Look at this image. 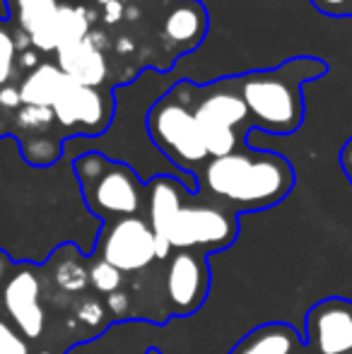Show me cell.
Segmentation results:
<instances>
[{
	"label": "cell",
	"instance_id": "1",
	"mask_svg": "<svg viewBox=\"0 0 352 354\" xmlns=\"http://www.w3.org/2000/svg\"><path fill=\"white\" fill-rule=\"evenodd\" d=\"M326 73L319 58H292L270 71L249 73L239 80V94L254 126L266 133L287 136L302 126L304 118V87L309 80Z\"/></svg>",
	"mask_w": 352,
	"mask_h": 354
},
{
	"label": "cell",
	"instance_id": "2",
	"mask_svg": "<svg viewBox=\"0 0 352 354\" xmlns=\"http://www.w3.org/2000/svg\"><path fill=\"white\" fill-rule=\"evenodd\" d=\"M295 174L287 159L272 152H232L210 159L205 186L237 205H270L292 188Z\"/></svg>",
	"mask_w": 352,
	"mask_h": 354
},
{
	"label": "cell",
	"instance_id": "3",
	"mask_svg": "<svg viewBox=\"0 0 352 354\" xmlns=\"http://www.w3.org/2000/svg\"><path fill=\"white\" fill-rule=\"evenodd\" d=\"M150 229L172 248L220 246L234 234L232 219L217 207L183 205L178 183L169 176L150 183Z\"/></svg>",
	"mask_w": 352,
	"mask_h": 354
},
{
	"label": "cell",
	"instance_id": "4",
	"mask_svg": "<svg viewBox=\"0 0 352 354\" xmlns=\"http://www.w3.org/2000/svg\"><path fill=\"white\" fill-rule=\"evenodd\" d=\"M147 131L167 157L186 169L203 164L210 157L193 109L178 102L174 92L165 94L160 102L152 104L147 113Z\"/></svg>",
	"mask_w": 352,
	"mask_h": 354
},
{
	"label": "cell",
	"instance_id": "5",
	"mask_svg": "<svg viewBox=\"0 0 352 354\" xmlns=\"http://www.w3.org/2000/svg\"><path fill=\"white\" fill-rule=\"evenodd\" d=\"M193 116L201 128L203 142L212 159L227 157L237 149L234 128L246 121L249 111L239 92L234 89H215L196 109Z\"/></svg>",
	"mask_w": 352,
	"mask_h": 354
},
{
	"label": "cell",
	"instance_id": "6",
	"mask_svg": "<svg viewBox=\"0 0 352 354\" xmlns=\"http://www.w3.org/2000/svg\"><path fill=\"white\" fill-rule=\"evenodd\" d=\"M51 111L63 128H73L85 136H99L111 121L113 97L66 77Z\"/></svg>",
	"mask_w": 352,
	"mask_h": 354
},
{
	"label": "cell",
	"instance_id": "7",
	"mask_svg": "<svg viewBox=\"0 0 352 354\" xmlns=\"http://www.w3.org/2000/svg\"><path fill=\"white\" fill-rule=\"evenodd\" d=\"M104 261L121 272H136L155 261V232L140 217H126L111 227L102 251Z\"/></svg>",
	"mask_w": 352,
	"mask_h": 354
},
{
	"label": "cell",
	"instance_id": "8",
	"mask_svg": "<svg viewBox=\"0 0 352 354\" xmlns=\"http://www.w3.org/2000/svg\"><path fill=\"white\" fill-rule=\"evenodd\" d=\"M82 183L92 186V203L102 212L136 214L140 207V188L133 171L123 164H113L104 157L99 171Z\"/></svg>",
	"mask_w": 352,
	"mask_h": 354
},
{
	"label": "cell",
	"instance_id": "9",
	"mask_svg": "<svg viewBox=\"0 0 352 354\" xmlns=\"http://www.w3.org/2000/svg\"><path fill=\"white\" fill-rule=\"evenodd\" d=\"M39 292H41V284L29 270L17 272L5 284V311L10 313L24 337H39L44 333V308L39 306Z\"/></svg>",
	"mask_w": 352,
	"mask_h": 354
},
{
	"label": "cell",
	"instance_id": "10",
	"mask_svg": "<svg viewBox=\"0 0 352 354\" xmlns=\"http://www.w3.org/2000/svg\"><path fill=\"white\" fill-rule=\"evenodd\" d=\"M56 66L68 80L85 84V87H97V89L109 75L106 56H104V51L97 46L92 34H89L87 39H82V41L58 48Z\"/></svg>",
	"mask_w": 352,
	"mask_h": 354
},
{
	"label": "cell",
	"instance_id": "11",
	"mask_svg": "<svg viewBox=\"0 0 352 354\" xmlns=\"http://www.w3.org/2000/svg\"><path fill=\"white\" fill-rule=\"evenodd\" d=\"M205 287V268L203 261L191 253H178L172 258L169 272H167V294L172 304L181 311H191L203 299Z\"/></svg>",
	"mask_w": 352,
	"mask_h": 354
},
{
	"label": "cell",
	"instance_id": "12",
	"mask_svg": "<svg viewBox=\"0 0 352 354\" xmlns=\"http://www.w3.org/2000/svg\"><path fill=\"white\" fill-rule=\"evenodd\" d=\"M58 0H8V10L17 15L19 27L29 37V41L44 53H56L53 44V24L58 15Z\"/></svg>",
	"mask_w": 352,
	"mask_h": 354
},
{
	"label": "cell",
	"instance_id": "13",
	"mask_svg": "<svg viewBox=\"0 0 352 354\" xmlns=\"http://www.w3.org/2000/svg\"><path fill=\"white\" fill-rule=\"evenodd\" d=\"M314 340L321 354L352 352V311L340 304H326L314 313Z\"/></svg>",
	"mask_w": 352,
	"mask_h": 354
},
{
	"label": "cell",
	"instance_id": "14",
	"mask_svg": "<svg viewBox=\"0 0 352 354\" xmlns=\"http://www.w3.org/2000/svg\"><path fill=\"white\" fill-rule=\"evenodd\" d=\"M207 15L196 0H178L165 17V37L181 46H193L205 37Z\"/></svg>",
	"mask_w": 352,
	"mask_h": 354
},
{
	"label": "cell",
	"instance_id": "15",
	"mask_svg": "<svg viewBox=\"0 0 352 354\" xmlns=\"http://www.w3.org/2000/svg\"><path fill=\"white\" fill-rule=\"evenodd\" d=\"M63 80H66V75L58 71L56 63H41V66H37L22 80V87H19V102H22V106L51 109L58 92H61Z\"/></svg>",
	"mask_w": 352,
	"mask_h": 354
},
{
	"label": "cell",
	"instance_id": "16",
	"mask_svg": "<svg viewBox=\"0 0 352 354\" xmlns=\"http://www.w3.org/2000/svg\"><path fill=\"white\" fill-rule=\"evenodd\" d=\"M89 37V15L82 8H73V5H61L56 15V24H53V44L56 51L63 46H71L75 41Z\"/></svg>",
	"mask_w": 352,
	"mask_h": 354
},
{
	"label": "cell",
	"instance_id": "17",
	"mask_svg": "<svg viewBox=\"0 0 352 354\" xmlns=\"http://www.w3.org/2000/svg\"><path fill=\"white\" fill-rule=\"evenodd\" d=\"M295 350V335L282 326H270L254 333L237 354H290Z\"/></svg>",
	"mask_w": 352,
	"mask_h": 354
},
{
	"label": "cell",
	"instance_id": "18",
	"mask_svg": "<svg viewBox=\"0 0 352 354\" xmlns=\"http://www.w3.org/2000/svg\"><path fill=\"white\" fill-rule=\"evenodd\" d=\"M89 282H92V287L97 289V292L102 294H113L118 292V287H121V270H116V268L111 266V263L106 261H99L94 263L92 268H89Z\"/></svg>",
	"mask_w": 352,
	"mask_h": 354
},
{
	"label": "cell",
	"instance_id": "19",
	"mask_svg": "<svg viewBox=\"0 0 352 354\" xmlns=\"http://www.w3.org/2000/svg\"><path fill=\"white\" fill-rule=\"evenodd\" d=\"M56 280L66 292H82L85 284L89 282V275L77 263H63L56 270Z\"/></svg>",
	"mask_w": 352,
	"mask_h": 354
},
{
	"label": "cell",
	"instance_id": "20",
	"mask_svg": "<svg viewBox=\"0 0 352 354\" xmlns=\"http://www.w3.org/2000/svg\"><path fill=\"white\" fill-rule=\"evenodd\" d=\"M15 53H17V46H15V39L10 32H5L0 27V84H5L12 75L15 68Z\"/></svg>",
	"mask_w": 352,
	"mask_h": 354
},
{
	"label": "cell",
	"instance_id": "21",
	"mask_svg": "<svg viewBox=\"0 0 352 354\" xmlns=\"http://www.w3.org/2000/svg\"><path fill=\"white\" fill-rule=\"evenodd\" d=\"M0 354H29L27 340L0 318Z\"/></svg>",
	"mask_w": 352,
	"mask_h": 354
},
{
	"label": "cell",
	"instance_id": "22",
	"mask_svg": "<svg viewBox=\"0 0 352 354\" xmlns=\"http://www.w3.org/2000/svg\"><path fill=\"white\" fill-rule=\"evenodd\" d=\"M53 121V111L51 109H39V106H22L19 111V123L27 131H41V128H48Z\"/></svg>",
	"mask_w": 352,
	"mask_h": 354
},
{
	"label": "cell",
	"instance_id": "23",
	"mask_svg": "<svg viewBox=\"0 0 352 354\" xmlns=\"http://www.w3.org/2000/svg\"><path fill=\"white\" fill-rule=\"evenodd\" d=\"M77 318H80L82 323H87V326H97L104 318V306L99 301H94V299H87V301H82L80 308H77Z\"/></svg>",
	"mask_w": 352,
	"mask_h": 354
},
{
	"label": "cell",
	"instance_id": "24",
	"mask_svg": "<svg viewBox=\"0 0 352 354\" xmlns=\"http://www.w3.org/2000/svg\"><path fill=\"white\" fill-rule=\"evenodd\" d=\"M106 304H109V308H111L113 313H126L128 311V304H131V299H128L126 292H121V289H118V292L109 294Z\"/></svg>",
	"mask_w": 352,
	"mask_h": 354
},
{
	"label": "cell",
	"instance_id": "25",
	"mask_svg": "<svg viewBox=\"0 0 352 354\" xmlns=\"http://www.w3.org/2000/svg\"><path fill=\"white\" fill-rule=\"evenodd\" d=\"M123 12V5L118 0H104V19L106 22H118Z\"/></svg>",
	"mask_w": 352,
	"mask_h": 354
},
{
	"label": "cell",
	"instance_id": "26",
	"mask_svg": "<svg viewBox=\"0 0 352 354\" xmlns=\"http://www.w3.org/2000/svg\"><path fill=\"white\" fill-rule=\"evenodd\" d=\"M311 3H314L321 12L333 15V12H340V10L345 8V3H348V0H311Z\"/></svg>",
	"mask_w": 352,
	"mask_h": 354
},
{
	"label": "cell",
	"instance_id": "27",
	"mask_svg": "<svg viewBox=\"0 0 352 354\" xmlns=\"http://www.w3.org/2000/svg\"><path fill=\"white\" fill-rule=\"evenodd\" d=\"M0 104L3 106H19V89H12V87H5L3 92H0Z\"/></svg>",
	"mask_w": 352,
	"mask_h": 354
},
{
	"label": "cell",
	"instance_id": "28",
	"mask_svg": "<svg viewBox=\"0 0 352 354\" xmlns=\"http://www.w3.org/2000/svg\"><path fill=\"white\" fill-rule=\"evenodd\" d=\"M340 164H343L345 174H348V178L352 181V138L348 142H345L343 152H340Z\"/></svg>",
	"mask_w": 352,
	"mask_h": 354
},
{
	"label": "cell",
	"instance_id": "29",
	"mask_svg": "<svg viewBox=\"0 0 352 354\" xmlns=\"http://www.w3.org/2000/svg\"><path fill=\"white\" fill-rule=\"evenodd\" d=\"M3 272H5V261L0 258V275H3Z\"/></svg>",
	"mask_w": 352,
	"mask_h": 354
}]
</instances>
